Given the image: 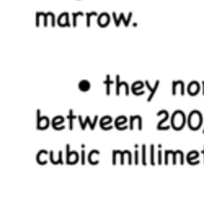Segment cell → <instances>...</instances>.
<instances>
[{
  "label": "cell",
  "instance_id": "obj_11",
  "mask_svg": "<svg viewBox=\"0 0 204 202\" xmlns=\"http://www.w3.org/2000/svg\"><path fill=\"white\" fill-rule=\"evenodd\" d=\"M62 20L63 22L61 24L60 27H70V23H69V14H68L67 12H64L60 15L59 17H58V18H57V23L60 22V21H62Z\"/></svg>",
  "mask_w": 204,
  "mask_h": 202
},
{
  "label": "cell",
  "instance_id": "obj_5",
  "mask_svg": "<svg viewBox=\"0 0 204 202\" xmlns=\"http://www.w3.org/2000/svg\"><path fill=\"white\" fill-rule=\"evenodd\" d=\"M132 13L129 12V14H128V19L126 20L125 19L124 13H121V14L120 15L119 18H117V15H116V13L112 12V17H113V20H114V23H115V25H116V27H119L120 23V21L122 20V21L124 22V24H125V27H128V24H129L130 20H131V18H132Z\"/></svg>",
  "mask_w": 204,
  "mask_h": 202
},
{
  "label": "cell",
  "instance_id": "obj_3",
  "mask_svg": "<svg viewBox=\"0 0 204 202\" xmlns=\"http://www.w3.org/2000/svg\"><path fill=\"white\" fill-rule=\"evenodd\" d=\"M50 125V121L47 117H40V110H37V130H46Z\"/></svg>",
  "mask_w": 204,
  "mask_h": 202
},
{
  "label": "cell",
  "instance_id": "obj_28",
  "mask_svg": "<svg viewBox=\"0 0 204 202\" xmlns=\"http://www.w3.org/2000/svg\"><path fill=\"white\" fill-rule=\"evenodd\" d=\"M134 155H135V159H134L135 165H138V164H139V159H138V157H139V151H138L137 149L135 150Z\"/></svg>",
  "mask_w": 204,
  "mask_h": 202
},
{
  "label": "cell",
  "instance_id": "obj_24",
  "mask_svg": "<svg viewBox=\"0 0 204 202\" xmlns=\"http://www.w3.org/2000/svg\"><path fill=\"white\" fill-rule=\"evenodd\" d=\"M97 118H98V116H95L94 120H93V122H90V117H89V116H87L88 124H90V127L91 130H93L95 129V125H96V123H97Z\"/></svg>",
  "mask_w": 204,
  "mask_h": 202
},
{
  "label": "cell",
  "instance_id": "obj_22",
  "mask_svg": "<svg viewBox=\"0 0 204 202\" xmlns=\"http://www.w3.org/2000/svg\"><path fill=\"white\" fill-rule=\"evenodd\" d=\"M142 164L144 165H147V161H146V145H145V144L142 145Z\"/></svg>",
  "mask_w": 204,
  "mask_h": 202
},
{
  "label": "cell",
  "instance_id": "obj_35",
  "mask_svg": "<svg viewBox=\"0 0 204 202\" xmlns=\"http://www.w3.org/2000/svg\"><path fill=\"white\" fill-rule=\"evenodd\" d=\"M138 146H139V145H138V144H135L134 145V147L136 148V149H137V148H138Z\"/></svg>",
  "mask_w": 204,
  "mask_h": 202
},
{
  "label": "cell",
  "instance_id": "obj_20",
  "mask_svg": "<svg viewBox=\"0 0 204 202\" xmlns=\"http://www.w3.org/2000/svg\"><path fill=\"white\" fill-rule=\"evenodd\" d=\"M150 163L151 165H155V159H154V145L151 144L150 145Z\"/></svg>",
  "mask_w": 204,
  "mask_h": 202
},
{
  "label": "cell",
  "instance_id": "obj_18",
  "mask_svg": "<svg viewBox=\"0 0 204 202\" xmlns=\"http://www.w3.org/2000/svg\"><path fill=\"white\" fill-rule=\"evenodd\" d=\"M84 14L83 12H81V11H78L77 13H72L73 16V27H77V19L78 16H83Z\"/></svg>",
  "mask_w": 204,
  "mask_h": 202
},
{
  "label": "cell",
  "instance_id": "obj_30",
  "mask_svg": "<svg viewBox=\"0 0 204 202\" xmlns=\"http://www.w3.org/2000/svg\"><path fill=\"white\" fill-rule=\"evenodd\" d=\"M81 165H85V151L84 150V149H82L81 150Z\"/></svg>",
  "mask_w": 204,
  "mask_h": 202
},
{
  "label": "cell",
  "instance_id": "obj_8",
  "mask_svg": "<svg viewBox=\"0 0 204 202\" xmlns=\"http://www.w3.org/2000/svg\"><path fill=\"white\" fill-rule=\"evenodd\" d=\"M145 84H146V86L147 87V89L150 90V95H149V97H147V102H151V100H152V98H153V97H154V95H155V94H156V92L157 89H158V87H159V80H157L156 82V84H155L154 87L153 88H152L151 86H150L149 82H148L147 80L145 81Z\"/></svg>",
  "mask_w": 204,
  "mask_h": 202
},
{
  "label": "cell",
  "instance_id": "obj_6",
  "mask_svg": "<svg viewBox=\"0 0 204 202\" xmlns=\"http://www.w3.org/2000/svg\"><path fill=\"white\" fill-rule=\"evenodd\" d=\"M109 23L110 17L108 13H102L101 15L98 17L97 23H98V25H99V27H107Z\"/></svg>",
  "mask_w": 204,
  "mask_h": 202
},
{
  "label": "cell",
  "instance_id": "obj_2",
  "mask_svg": "<svg viewBox=\"0 0 204 202\" xmlns=\"http://www.w3.org/2000/svg\"><path fill=\"white\" fill-rule=\"evenodd\" d=\"M187 122V118L185 114L181 110H176L173 113L171 118V124L172 128L175 130H180L183 129Z\"/></svg>",
  "mask_w": 204,
  "mask_h": 202
},
{
  "label": "cell",
  "instance_id": "obj_31",
  "mask_svg": "<svg viewBox=\"0 0 204 202\" xmlns=\"http://www.w3.org/2000/svg\"><path fill=\"white\" fill-rule=\"evenodd\" d=\"M158 164L159 165L162 164V151L159 150L158 151Z\"/></svg>",
  "mask_w": 204,
  "mask_h": 202
},
{
  "label": "cell",
  "instance_id": "obj_37",
  "mask_svg": "<svg viewBox=\"0 0 204 202\" xmlns=\"http://www.w3.org/2000/svg\"><path fill=\"white\" fill-rule=\"evenodd\" d=\"M161 147H162L161 144H159V145H158V148H159V149H160Z\"/></svg>",
  "mask_w": 204,
  "mask_h": 202
},
{
  "label": "cell",
  "instance_id": "obj_21",
  "mask_svg": "<svg viewBox=\"0 0 204 202\" xmlns=\"http://www.w3.org/2000/svg\"><path fill=\"white\" fill-rule=\"evenodd\" d=\"M94 153H97V154H98L99 155L100 154V152L98 151V150H91L90 151V154H89V156H88V161L91 164V165H97V163H96V162H93L92 161V156Z\"/></svg>",
  "mask_w": 204,
  "mask_h": 202
},
{
  "label": "cell",
  "instance_id": "obj_7",
  "mask_svg": "<svg viewBox=\"0 0 204 202\" xmlns=\"http://www.w3.org/2000/svg\"><path fill=\"white\" fill-rule=\"evenodd\" d=\"M200 86L197 82H192L187 86V93L191 96H195L199 92Z\"/></svg>",
  "mask_w": 204,
  "mask_h": 202
},
{
  "label": "cell",
  "instance_id": "obj_10",
  "mask_svg": "<svg viewBox=\"0 0 204 202\" xmlns=\"http://www.w3.org/2000/svg\"><path fill=\"white\" fill-rule=\"evenodd\" d=\"M163 114H164V118L162 119L157 125V130H167L170 129V126H163V124L167 122V120L169 118V114H168V112L166 111V110H161Z\"/></svg>",
  "mask_w": 204,
  "mask_h": 202
},
{
  "label": "cell",
  "instance_id": "obj_34",
  "mask_svg": "<svg viewBox=\"0 0 204 202\" xmlns=\"http://www.w3.org/2000/svg\"><path fill=\"white\" fill-rule=\"evenodd\" d=\"M81 149H85V144H81Z\"/></svg>",
  "mask_w": 204,
  "mask_h": 202
},
{
  "label": "cell",
  "instance_id": "obj_1",
  "mask_svg": "<svg viewBox=\"0 0 204 202\" xmlns=\"http://www.w3.org/2000/svg\"><path fill=\"white\" fill-rule=\"evenodd\" d=\"M187 125L192 130H198L203 125V115L199 110H193L187 117Z\"/></svg>",
  "mask_w": 204,
  "mask_h": 202
},
{
  "label": "cell",
  "instance_id": "obj_29",
  "mask_svg": "<svg viewBox=\"0 0 204 202\" xmlns=\"http://www.w3.org/2000/svg\"><path fill=\"white\" fill-rule=\"evenodd\" d=\"M136 120V117L135 116H130V130H133V126H134V122Z\"/></svg>",
  "mask_w": 204,
  "mask_h": 202
},
{
  "label": "cell",
  "instance_id": "obj_14",
  "mask_svg": "<svg viewBox=\"0 0 204 202\" xmlns=\"http://www.w3.org/2000/svg\"><path fill=\"white\" fill-rule=\"evenodd\" d=\"M105 85H106V95L107 96H109L110 95V86L113 84V82L110 80V75L107 74L106 75V80L104 82Z\"/></svg>",
  "mask_w": 204,
  "mask_h": 202
},
{
  "label": "cell",
  "instance_id": "obj_12",
  "mask_svg": "<svg viewBox=\"0 0 204 202\" xmlns=\"http://www.w3.org/2000/svg\"><path fill=\"white\" fill-rule=\"evenodd\" d=\"M78 87H79L81 91L86 92V91H88L90 89V83L88 81H86V80H82V81L80 82Z\"/></svg>",
  "mask_w": 204,
  "mask_h": 202
},
{
  "label": "cell",
  "instance_id": "obj_15",
  "mask_svg": "<svg viewBox=\"0 0 204 202\" xmlns=\"http://www.w3.org/2000/svg\"><path fill=\"white\" fill-rule=\"evenodd\" d=\"M143 87H144V84H143V83H142V82H139V81H138V82H136V83H135L132 86V93H133V94L136 95V90H140V89H142Z\"/></svg>",
  "mask_w": 204,
  "mask_h": 202
},
{
  "label": "cell",
  "instance_id": "obj_39",
  "mask_svg": "<svg viewBox=\"0 0 204 202\" xmlns=\"http://www.w3.org/2000/svg\"><path fill=\"white\" fill-rule=\"evenodd\" d=\"M203 134H204V129H203Z\"/></svg>",
  "mask_w": 204,
  "mask_h": 202
},
{
  "label": "cell",
  "instance_id": "obj_9",
  "mask_svg": "<svg viewBox=\"0 0 204 202\" xmlns=\"http://www.w3.org/2000/svg\"><path fill=\"white\" fill-rule=\"evenodd\" d=\"M178 157H179V162L182 165L184 164V154L182 150H177L176 151H174L173 152V159H172V163L173 165H176L177 159H178Z\"/></svg>",
  "mask_w": 204,
  "mask_h": 202
},
{
  "label": "cell",
  "instance_id": "obj_27",
  "mask_svg": "<svg viewBox=\"0 0 204 202\" xmlns=\"http://www.w3.org/2000/svg\"><path fill=\"white\" fill-rule=\"evenodd\" d=\"M119 153H120V155H121V157H120V164L121 165H124V162H125V154H126V153H127V150H125V151H120V150H119Z\"/></svg>",
  "mask_w": 204,
  "mask_h": 202
},
{
  "label": "cell",
  "instance_id": "obj_23",
  "mask_svg": "<svg viewBox=\"0 0 204 202\" xmlns=\"http://www.w3.org/2000/svg\"><path fill=\"white\" fill-rule=\"evenodd\" d=\"M73 151H70V144H66V164L70 165V158L72 155Z\"/></svg>",
  "mask_w": 204,
  "mask_h": 202
},
{
  "label": "cell",
  "instance_id": "obj_33",
  "mask_svg": "<svg viewBox=\"0 0 204 202\" xmlns=\"http://www.w3.org/2000/svg\"><path fill=\"white\" fill-rule=\"evenodd\" d=\"M203 94L204 95V82H203Z\"/></svg>",
  "mask_w": 204,
  "mask_h": 202
},
{
  "label": "cell",
  "instance_id": "obj_38",
  "mask_svg": "<svg viewBox=\"0 0 204 202\" xmlns=\"http://www.w3.org/2000/svg\"><path fill=\"white\" fill-rule=\"evenodd\" d=\"M137 23H133V27H136Z\"/></svg>",
  "mask_w": 204,
  "mask_h": 202
},
{
  "label": "cell",
  "instance_id": "obj_17",
  "mask_svg": "<svg viewBox=\"0 0 204 202\" xmlns=\"http://www.w3.org/2000/svg\"><path fill=\"white\" fill-rule=\"evenodd\" d=\"M116 90H117V91H116V94L118 96V95L120 94V87L121 86L123 85H125V84H127L128 83H126V82H120V76L119 75H117V77H116Z\"/></svg>",
  "mask_w": 204,
  "mask_h": 202
},
{
  "label": "cell",
  "instance_id": "obj_13",
  "mask_svg": "<svg viewBox=\"0 0 204 202\" xmlns=\"http://www.w3.org/2000/svg\"><path fill=\"white\" fill-rule=\"evenodd\" d=\"M66 118L69 120V129H70V130H73V120L77 119V116L73 115L72 110H70L69 115L66 117Z\"/></svg>",
  "mask_w": 204,
  "mask_h": 202
},
{
  "label": "cell",
  "instance_id": "obj_26",
  "mask_svg": "<svg viewBox=\"0 0 204 202\" xmlns=\"http://www.w3.org/2000/svg\"><path fill=\"white\" fill-rule=\"evenodd\" d=\"M42 15H43V16L44 17V27H47V18L50 16V12H48L46 13V14H45L44 12H42Z\"/></svg>",
  "mask_w": 204,
  "mask_h": 202
},
{
  "label": "cell",
  "instance_id": "obj_4",
  "mask_svg": "<svg viewBox=\"0 0 204 202\" xmlns=\"http://www.w3.org/2000/svg\"><path fill=\"white\" fill-rule=\"evenodd\" d=\"M199 157V153L197 150H192L187 153L186 160L188 164L192 165H196L200 163V161L198 160Z\"/></svg>",
  "mask_w": 204,
  "mask_h": 202
},
{
  "label": "cell",
  "instance_id": "obj_16",
  "mask_svg": "<svg viewBox=\"0 0 204 202\" xmlns=\"http://www.w3.org/2000/svg\"><path fill=\"white\" fill-rule=\"evenodd\" d=\"M63 122H64V118H63L62 117H61V116H58V117H55L52 120L53 128H54V130H56V128H57V125H58L59 124H61V123H62Z\"/></svg>",
  "mask_w": 204,
  "mask_h": 202
},
{
  "label": "cell",
  "instance_id": "obj_19",
  "mask_svg": "<svg viewBox=\"0 0 204 202\" xmlns=\"http://www.w3.org/2000/svg\"><path fill=\"white\" fill-rule=\"evenodd\" d=\"M92 16H97V13L92 11V12H88L86 13V27H90V19H91V17Z\"/></svg>",
  "mask_w": 204,
  "mask_h": 202
},
{
  "label": "cell",
  "instance_id": "obj_32",
  "mask_svg": "<svg viewBox=\"0 0 204 202\" xmlns=\"http://www.w3.org/2000/svg\"><path fill=\"white\" fill-rule=\"evenodd\" d=\"M58 155H59V160H58L59 164H62V165L63 161H62V150H59V153H58Z\"/></svg>",
  "mask_w": 204,
  "mask_h": 202
},
{
  "label": "cell",
  "instance_id": "obj_25",
  "mask_svg": "<svg viewBox=\"0 0 204 202\" xmlns=\"http://www.w3.org/2000/svg\"><path fill=\"white\" fill-rule=\"evenodd\" d=\"M78 120H79L80 122V125H81V129L82 130H85V128H86V125L88 124V119L87 117H85V122H83L82 119H81V116H78Z\"/></svg>",
  "mask_w": 204,
  "mask_h": 202
},
{
  "label": "cell",
  "instance_id": "obj_36",
  "mask_svg": "<svg viewBox=\"0 0 204 202\" xmlns=\"http://www.w3.org/2000/svg\"><path fill=\"white\" fill-rule=\"evenodd\" d=\"M202 153L203 154V162H204V148H203V150H202Z\"/></svg>",
  "mask_w": 204,
  "mask_h": 202
}]
</instances>
